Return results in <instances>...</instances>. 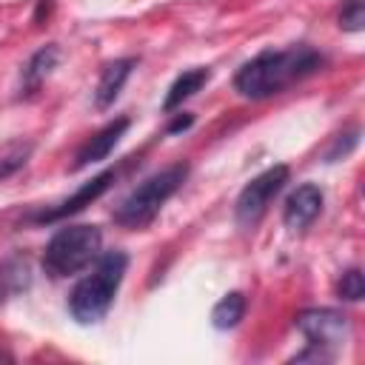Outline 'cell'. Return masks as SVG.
<instances>
[{"label": "cell", "mask_w": 365, "mask_h": 365, "mask_svg": "<svg viewBox=\"0 0 365 365\" xmlns=\"http://www.w3.org/2000/svg\"><path fill=\"white\" fill-rule=\"evenodd\" d=\"M322 200H325V197H322V188H319V185H314V182L297 185V188L288 194L285 205H282V222H285L291 231L308 228V225L319 217Z\"/></svg>", "instance_id": "8"}, {"label": "cell", "mask_w": 365, "mask_h": 365, "mask_svg": "<svg viewBox=\"0 0 365 365\" xmlns=\"http://www.w3.org/2000/svg\"><path fill=\"white\" fill-rule=\"evenodd\" d=\"M31 151H34V143H29V140H14V143H9V145L0 151V180H6V177H11L14 171H20V168L29 163Z\"/></svg>", "instance_id": "14"}, {"label": "cell", "mask_w": 365, "mask_h": 365, "mask_svg": "<svg viewBox=\"0 0 365 365\" xmlns=\"http://www.w3.org/2000/svg\"><path fill=\"white\" fill-rule=\"evenodd\" d=\"M57 60H60V48L54 46V43H48V46H43V48H37L31 57H29V63L23 66V91L26 94H34L43 83H46V77L51 74V68L57 66Z\"/></svg>", "instance_id": "11"}, {"label": "cell", "mask_w": 365, "mask_h": 365, "mask_svg": "<svg viewBox=\"0 0 365 365\" xmlns=\"http://www.w3.org/2000/svg\"><path fill=\"white\" fill-rule=\"evenodd\" d=\"M325 66V57L311 46L291 48H265L234 74V88L248 100H265L288 86L317 74Z\"/></svg>", "instance_id": "1"}, {"label": "cell", "mask_w": 365, "mask_h": 365, "mask_svg": "<svg viewBox=\"0 0 365 365\" xmlns=\"http://www.w3.org/2000/svg\"><path fill=\"white\" fill-rule=\"evenodd\" d=\"M188 177V163H174L160 168L157 174L145 177L128 197H123V202L114 208V222L128 228V231H140L145 225L154 222V217L160 214V208L182 188Z\"/></svg>", "instance_id": "3"}, {"label": "cell", "mask_w": 365, "mask_h": 365, "mask_svg": "<svg viewBox=\"0 0 365 365\" xmlns=\"http://www.w3.org/2000/svg\"><path fill=\"white\" fill-rule=\"evenodd\" d=\"M339 29H345V31L365 29V3L362 0H345V6L339 11Z\"/></svg>", "instance_id": "16"}, {"label": "cell", "mask_w": 365, "mask_h": 365, "mask_svg": "<svg viewBox=\"0 0 365 365\" xmlns=\"http://www.w3.org/2000/svg\"><path fill=\"white\" fill-rule=\"evenodd\" d=\"M134 66H137V57H120V60H111L103 68V74L97 80V88H94V106L97 108H108L120 97V91H123L125 80L131 77Z\"/></svg>", "instance_id": "10"}, {"label": "cell", "mask_w": 365, "mask_h": 365, "mask_svg": "<svg viewBox=\"0 0 365 365\" xmlns=\"http://www.w3.org/2000/svg\"><path fill=\"white\" fill-rule=\"evenodd\" d=\"M288 177H291V168H288V165H271V168H265L262 174H257V177L240 191V197H237V202H234V217H237V222H240L242 228H254V225L265 217V211H268V205L274 202V197L285 188Z\"/></svg>", "instance_id": "6"}, {"label": "cell", "mask_w": 365, "mask_h": 365, "mask_svg": "<svg viewBox=\"0 0 365 365\" xmlns=\"http://www.w3.org/2000/svg\"><path fill=\"white\" fill-rule=\"evenodd\" d=\"M336 294H339V299H345V302H359V299L365 297L362 271H359V268H348V271L342 274L339 285H336Z\"/></svg>", "instance_id": "15"}, {"label": "cell", "mask_w": 365, "mask_h": 365, "mask_svg": "<svg viewBox=\"0 0 365 365\" xmlns=\"http://www.w3.org/2000/svg\"><path fill=\"white\" fill-rule=\"evenodd\" d=\"M125 268H128V254L125 251H106L94 259V268L71 288L68 294V314L80 322V325H94L100 322L120 285H123V277H125Z\"/></svg>", "instance_id": "2"}, {"label": "cell", "mask_w": 365, "mask_h": 365, "mask_svg": "<svg viewBox=\"0 0 365 365\" xmlns=\"http://www.w3.org/2000/svg\"><path fill=\"white\" fill-rule=\"evenodd\" d=\"M117 180V171L114 168H108V171H103V174H97V177H91L88 182H83L68 200H63L57 208H48V211H40V214H34L31 220L34 222H57V220H66V217H71V214H77V211H83L86 205H91L94 200H100L108 188H111V182Z\"/></svg>", "instance_id": "7"}, {"label": "cell", "mask_w": 365, "mask_h": 365, "mask_svg": "<svg viewBox=\"0 0 365 365\" xmlns=\"http://www.w3.org/2000/svg\"><path fill=\"white\" fill-rule=\"evenodd\" d=\"M297 328L308 339V348L297 354L294 362H305V359L328 362L334 359L336 348L348 339V317L334 308H308L297 314Z\"/></svg>", "instance_id": "5"}, {"label": "cell", "mask_w": 365, "mask_h": 365, "mask_svg": "<svg viewBox=\"0 0 365 365\" xmlns=\"http://www.w3.org/2000/svg\"><path fill=\"white\" fill-rule=\"evenodd\" d=\"M245 308H248L245 294H242V291H231V294H225V297L214 305V311H211V325H214L217 331L237 328L240 319L245 317Z\"/></svg>", "instance_id": "13"}, {"label": "cell", "mask_w": 365, "mask_h": 365, "mask_svg": "<svg viewBox=\"0 0 365 365\" xmlns=\"http://www.w3.org/2000/svg\"><path fill=\"white\" fill-rule=\"evenodd\" d=\"M128 125H131L128 117H117V120H111L108 125H103L94 137H88V140L83 143V148L77 151L71 168L77 171V168H86L88 163H100V160H106V157L117 148V143L123 140V134L128 131Z\"/></svg>", "instance_id": "9"}, {"label": "cell", "mask_w": 365, "mask_h": 365, "mask_svg": "<svg viewBox=\"0 0 365 365\" xmlns=\"http://www.w3.org/2000/svg\"><path fill=\"white\" fill-rule=\"evenodd\" d=\"M191 123H194V117L182 111V114H177V117H174V120L168 123V128H165V131H168V134H177V131H185V128H188Z\"/></svg>", "instance_id": "17"}, {"label": "cell", "mask_w": 365, "mask_h": 365, "mask_svg": "<svg viewBox=\"0 0 365 365\" xmlns=\"http://www.w3.org/2000/svg\"><path fill=\"white\" fill-rule=\"evenodd\" d=\"M103 248V231L97 225H63L51 234V240L43 248V271L51 279L71 277L83 268H88Z\"/></svg>", "instance_id": "4"}, {"label": "cell", "mask_w": 365, "mask_h": 365, "mask_svg": "<svg viewBox=\"0 0 365 365\" xmlns=\"http://www.w3.org/2000/svg\"><path fill=\"white\" fill-rule=\"evenodd\" d=\"M208 80H211V71H208V68H188V71H182V74L171 83V88H168V94H165V100H163V111L180 108V106H182L188 97H194Z\"/></svg>", "instance_id": "12"}]
</instances>
